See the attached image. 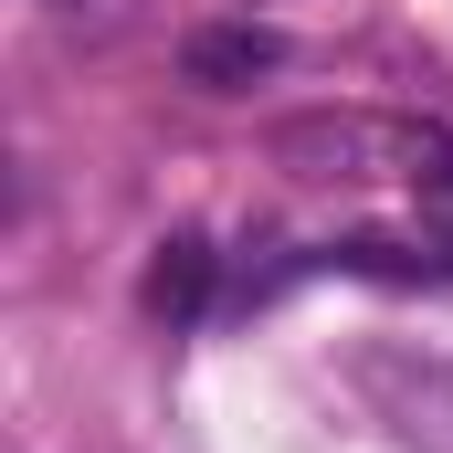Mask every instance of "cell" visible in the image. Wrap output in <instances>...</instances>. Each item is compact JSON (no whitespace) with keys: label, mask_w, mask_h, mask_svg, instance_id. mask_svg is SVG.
<instances>
[{"label":"cell","mask_w":453,"mask_h":453,"mask_svg":"<svg viewBox=\"0 0 453 453\" xmlns=\"http://www.w3.org/2000/svg\"><path fill=\"white\" fill-rule=\"evenodd\" d=\"M358 380H369V401L401 422V443H422V453H453V369H411V358H358Z\"/></svg>","instance_id":"cell-2"},{"label":"cell","mask_w":453,"mask_h":453,"mask_svg":"<svg viewBox=\"0 0 453 453\" xmlns=\"http://www.w3.org/2000/svg\"><path fill=\"white\" fill-rule=\"evenodd\" d=\"M137 296H148V317H169V327L201 317V306H211V242H201V232H169V242L148 253V285H137Z\"/></svg>","instance_id":"cell-5"},{"label":"cell","mask_w":453,"mask_h":453,"mask_svg":"<svg viewBox=\"0 0 453 453\" xmlns=\"http://www.w3.org/2000/svg\"><path fill=\"white\" fill-rule=\"evenodd\" d=\"M317 264H327V274H369V285H453L443 253H422V242H401V232H348Z\"/></svg>","instance_id":"cell-4"},{"label":"cell","mask_w":453,"mask_h":453,"mask_svg":"<svg viewBox=\"0 0 453 453\" xmlns=\"http://www.w3.org/2000/svg\"><path fill=\"white\" fill-rule=\"evenodd\" d=\"M285 64V42L264 32V21H211V32H190L180 42V74L201 85V96H242L253 74H274Z\"/></svg>","instance_id":"cell-3"},{"label":"cell","mask_w":453,"mask_h":453,"mask_svg":"<svg viewBox=\"0 0 453 453\" xmlns=\"http://www.w3.org/2000/svg\"><path fill=\"white\" fill-rule=\"evenodd\" d=\"M411 201H422V232H443V242H453V158L411 180Z\"/></svg>","instance_id":"cell-6"},{"label":"cell","mask_w":453,"mask_h":453,"mask_svg":"<svg viewBox=\"0 0 453 453\" xmlns=\"http://www.w3.org/2000/svg\"><path fill=\"white\" fill-rule=\"evenodd\" d=\"M274 158L296 169V180H422V169H443L453 137L443 127H411V116H285L274 127Z\"/></svg>","instance_id":"cell-1"}]
</instances>
